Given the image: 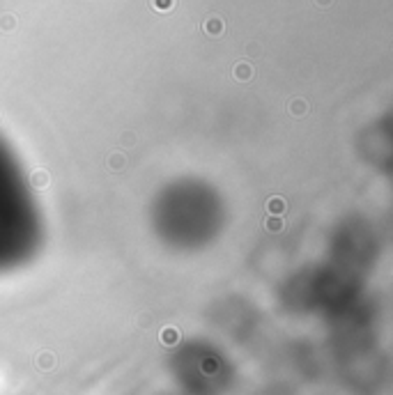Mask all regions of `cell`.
I'll list each match as a JSON object with an SVG mask.
<instances>
[{
    "instance_id": "1",
    "label": "cell",
    "mask_w": 393,
    "mask_h": 395,
    "mask_svg": "<svg viewBox=\"0 0 393 395\" xmlns=\"http://www.w3.org/2000/svg\"><path fill=\"white\" fill-rule=\"evenodd\" d=\"M0 228H33L28 195L5 161H0Z\"/></svg>"
}]
</instances>
